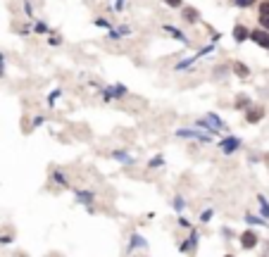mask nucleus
Masks as SVG:
<instances>
[{"label": "nucleus", "instance_id": "4", "mask_svg": "<svg viewBox=\"0 0 269 257\" xmlns=\"http://www.w3.org/2000/svg\"><path fill=\"white\" fill-rule=\"evenodd\" d=\"M262 117H264V107H248V112H245V119L250 124H257Z\"/></svg>", "mask_w": 269, "mask_h": 257}, {"label": "nucleus", "instance_id": "5", "mask_svg": "<svg viewBox=\"0 0 269 257\" xmlns=\"http://www.w3.org/2000/svg\"><path fill=\"white\" fill-rule=\"evenodd\" d=\"M241 245L245 250H250V248H255L257 245V233H252V231H245L241 236Z\"/></svg>", "mask_w": 269, "mask_h": 257}, {"label": "nucleus", "instance_id": "12", "mask_svg": "<svg viewBox=\"0 0 269 257\" xmlns=\"http://www.w3.org/2000/svg\"><path fill=\"white\" fill-rule=\"evenodd\" d=\"M96 24H98V27H105V29L110 27V22H108V19H96Z\"/></svg>", "mask_w": 269, "mask_h": 257}, {"label": "nucleus", "instance_id": "2", "mask_svg": "<svg viewBox=\"0 0 269 257\" xmlns=\"http://www.w3.org/2000/svg\"><path fill=\"white\" fill-rule=\"evenodd\" d=\"M257 19H260L262 29L269 31V0H262L260 3V15H257Z\"/></svg>", "mask_w": 269, "mask_h": 257}, {"label": "nucleus", "instance_id": "3", "mask_svg": "<svg viewBox=\"0 0 269 257\" xmlns=\"http://www.w3.org/2000/svg\"><path fill=\"white\" fill-rule=\"evenodd\" d=\"M181 17H184L186 24H198V22H200V12H198L196 8H184L181 10Z\"/></svg>", "mask_w": 269, "mask_h": 257}, {"label": "nucleus", "instance_id": "13", "mask_svg": "<svg viewBox=\"0 0 269 257\" xmlns=\"http://www.w3.org/2000/svg\"><path fill=\"white\" fill-rule=\"evenodd\" d=\"M226 257H231V255H226Z\"/></svg>", "mask_w": 269, "mask_h": 257}, {"label": "nucleus", "instance_id": "10", "mask_svg": "<svg viewBox=\"0 0 269 257\" xmlns=\"http://www.w3.org/2000/svg\"><path fill=\"white\" fill-rule=\"evenodd\" d=\"M248 98H245V95H238V100H236V107H248Z\"/></svg>", "mask_w": 269, "mask_h": 257}, {"label": "nucleus", "instance_id": "8", "mask_svg": "<svg viewBox=\"0 0 269 257\" xmlns=\"http://www.w3.org/2000/svg\"><path fill=\"white\" fill-rule=\"evenodd\" d=\"M236 8H241V10H245V8H250V5H255V0H231Z\"/></svg>", "mask_w": 269, "mask_h": 257}, {"label": "nucleus", "instance_id": "9", "mask_svg": "<svg viewBox=\"0 0 269 257\" xmlns=\"http://www.w3.org/2000/svg\"><path fill=\"white\" fill-rule=\"evenodd\" d=\"M236 148H238V141H236V138H233V141H226V143H224V150H226V153H229V150H236Z\"/></svg>", "mask_w": 269, "mask_h": 257}, {"label": "nucleus", "instance_id": "7", "mask_svg": "<svg viewBox=\"0 0 269 257\" xmlns=\"http://www.w3.org/2000/svg\"><path fill=\"white\" fill-rule=\"evenodd\" d=\"M231 69H233V74L241 76V79H248V76H250V69H248L243 62H231Z\"/></svg>", "mask_w": 269, "mask_h": 257}, {"label": "nucleus", "instance_id": "1", "mask_svg": "<svg viewBox=\"0 0 269 257\" xmlns=\"http://www.w3.org/2000/svg\"><path fill=\"white\" fill-rule=\"evenodd\" d=\"M248 38L252 43H257L260 48H269V31H264V29H252Z\"/></svg>", "mask_w": 269, "mask_h": 257}, {"label": "nucleus", "instance_id": "11", "mask_svg": "<svg viewBox=\"0 0 269 257\" xmlns=\"http://www.w3.org/2000/svg\"><path fill=\"white\" fill-rule=\"evenodd\" d=\"M164 5H167V8H181L184 0H164Z\"/></svg>", "mask_w": 269, "mask_h": 257}, {"label": "nucleus", "instance_id": "6", "mask_svg": "<svg viewBox=\"0 0 269 257\" xmlns=\"http://www.w3.org/2000/svg\"><path fill=\"white\" fill-rule=\"evenodd\" d=\"M248 36H250V29H245L243 24H236V27H233V38H236V43H243Z\"/></svg>", "mask_w": 269, "mask_h": 257}]
</instances>
